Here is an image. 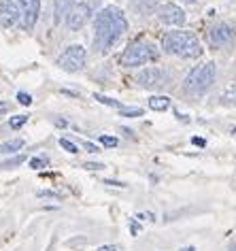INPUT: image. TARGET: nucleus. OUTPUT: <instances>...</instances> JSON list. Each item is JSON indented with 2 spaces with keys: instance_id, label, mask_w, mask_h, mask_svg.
Segmentation results:
<instances>
[{
  "instance_id": "obj_26",
  "label": "nucleus",
  "mask_w": 236,
  "mask_h": 251,
  "mask_svg": "<svg viewBox=\"0 0 236 251\" xmlns=\"http://www.w3.org/2000/svg\"><path fill=\"white\" fill-rule=\"evenodd\" d=\"M9 109H11V104H9V102H4V100H0V117H2Z\"/></svg>"
},
{
  "instance_id": "obj_35",
  "label": "nucleus",
  "mask_w": 236,
  "mask_h": 251,
  "mask_svg": "<svg viewBox=\"0 0 236 251\" xmlns=\"http://www.w3.org/2000/svg\"><path fill=\"white\" fill-rule=\"evenodd\" d=\"M232 134H234V136H236V128H232Z\"/></svg>"
},
{
  "instance_id": "obj_3",
  "label": "nucleus",
  "mask_w": 236,
  "mask_h": 251,
  "mask_svg": "<svg viewBox=\"0 0 236 251\" xmlns=\"http://www.w3.org/2000/svg\"><path fill=\"white\" fill-rule=\"evenodd\" d=\"M215 75H217V68H215L213 62H204V64L194 66L188 73L185 81H183L185 92H189V94H204L211 85H213Z\"/></svg>"
},
{
  "instance_id": "obj_29",
  "label": "nucleus",
  "mask_w": 236,
  "mask_h": 251,
  "mask_svg": "<svg viewBox=\"0 0 236 251\" xmlns=\"http://www.w3.org/2000/svg\"><path fill=\"white\" fill-rule=\"evenodd\" d=\"M39 196H43V198H58V194H53V192H39Z\"/></svg>"
},
{
  "instance_id": "obj_32",
  "label": "nucleus",
  "mask_w": 236,
  "mask_h": 251,
  "mask_svg": "<svg viewBox=\"0 0 236 251\" xmlns=\"http://www.w3.org/2000/svg\"><path fill=\"white\" fill-rule=\"evenodd\" d=\"M181 251H196V247H183Z\"/></svg>"
},
{
  "instance_id": "obj_21",
  "label": "nucleus",
  "mask_w": 236,
  "mask_h": 251,
  "mask_svg": "<svg viewBox=\"0 0 236 251\" xmlns=\"http://www.w3.org/2000/svg\"><path fill=\"white\" fill-rule=\"evenodd\" d=\"M47 158H32L30 160V168H34V171H41V168H45L47 166Z\"/></svg>"
},
{
  "instance_id": "obj_19",
  "label": "nucleus",
  "mask_w": 236,
  "mask_h": 251,
  "mask_svg": "<svg viewBox=\"0 0 236 251\" xmlns=\"http://www.w3.org/2000/svg\"><path fill=\"white\" fill-rule=\"evenodd\" d=\"M26 122H28V115H13L9 124H11V128H15V130H17V128H22V126L26 124Z\"/></svg>"
},
{
  "instance_id": "obj_4",
  "label": "nucleus",
  "mask_w": 236,
  "mask_h": 251,
  "mask_svg": "<svg viewBox=\"0 0 236 251\" xmlns=\"http://www.w3.org/2000/svg\"><path fill=\"white\" fill-rule=\"evenodd\" d=\"M158 49H155L153 43L149 41H134L132 45L126 47V51L121 53V64L128 66V68H134V66H142L147 62H153L158 60Z\"/></svg>"
},
{
  "instance_id": "obj_16",
  "label": "nucleus",
  "mask_w": 236,
  "mask_h": 251,
  "mask_svg": "<svg viewBox=\"0 0 236 251\" xmlns=\"http://www.w3.org/2000/svg\"><path fill=\"white\" fill-rule=\"evenodd\" d=\"M223 102H228V104H234V106H236V83H232L226 92H223Z\"/></svg>"
},
{
  "instance_id": "obj_18",
  "label": "nucleus",
  "mask_w": 236,
  "mask_h": 251,
  "mask_svg": "<svg viewBox=\"0 0 236 251\" xmlns=\"http://www.w3.org/2000/svg\"><path fill=\"white\" fill-rule=\"evenodd\" d=\"M28 158L26 155H15V158H9L7 162H2V168H15V166H20V164H24Z\"/></svg>"
},
{
  "instance_id": "obj_9",
  "label": "nucleus",
  "mask_w": 236,
  "mask_h": 251,
  "mask_svg": "<svg viewBox=\"0 0 236 251\" xmlns=\"http://www.w3.org/2000/svg\"><path fill=\"white\" fill-rule=\"evenodd\" d=\"M158 17L166 26H183L185 24V11L179 7V4H172V2L162 4V7L158 9Z\"/></svg>"
},
{
  "instance_id": "obj_33",
  "label": "nucleus",
  "mask_w": 236,
  "mask_h": 251,
  "mask_svg": "<svg viewBox=\"0 0 236 251\" xmlns=\"http://www.w3.org/2000/svg\"><path fill=\"white\" fill-rule=\"evenodd\" d=\"M230 251H236V243H232V245H230Z\"/></svg>"
},
{
  "instance_id": "obj_5",
  "label": "nucleus",
  "mask_w": 236,
  "mask_h": 251,
  "mask_svg": "<svg viewBox=\"0 0 236 251\" xmlns=\"http://www.w3.org/2000/svg\"><path fill=\"white\" fill-rule=\"evenodd\" d=\"M85 58H88V53H85V49L81 45H71L58 58V66L66 73H79L85 66Z\"/></svg>"
},
{
  "instance_id": "obj_10",
  "label": "nucleus",
  "mask_w": 236,
  "mask_h": 251,
  "mask_svg": "<svg viewBox=\"0 0 236 251\" xmlns=\"http://www.w3.org/2000/svg\"><path fill=\"white\" fill-rule=\"evenodd\" d=\"M17 22H22V9L20 2H13V0H0V24L4 28L15 26Z\"/></svg>"
},
{
  "instance_id": "obj_34",
  "label": "nucleus",
  "mask_w": 236,
  "mask_h": 251,
  "mask_svg": "<svg viewBox=\"0 0 236 251\" xmlns=\"http://www.w3.org/2000/svg\"><path fill=\"white\" fill-rule=\"evenodd\" d=\"M185 2H189V4H191V2H196V0H185Z\"/></svg>"
},
{
  "instance_id": "obj_13",
  "label": "nucleus",
  "mask_w": 236,
  "mask_h": 251,
  "mask_svg": "<svg viewBox=\"0 0 236 251\" xmlns=\"http://www.w3.org/2000/svg\"><path fill=\"white\" fill-rule=\"evenodd\" d=\"M170 106V98L168 96H153L149 98V109L153 111H166Z\"/></svg>"
},
{
  "instance_id": "obj_28",
  "label": "nucleus",
  "mask_w": 236,
  "mask_h": 251,
  "mask_svg": "<svg viewBox=\"0 0 236 251\" xmlns=\"http://www.w3.org/2000/svg\"><path fill=\"white\" fill-rule=\"evenodd\" d=\"M191 143H194V145H198V147H204V145H207V141H204V139H198V136H194V139H191Z\"/></svg>"
},
{
  "instance_id": "obj_24",
  "label": "nucleus",
  "mask_w": 236,
  "mask_h": 251,
  "mask_svg": "<svg viewBox=\"0 0 236 251\" xmlns=\"http://www.w3.org/2000/svg\"><path fill=\"white\" fill-rule=\"evenodd\" d=\"M88 171H100V168H104V164H100V162H88V164H83Z\"/></svg>"
},
{
  "instance_id": "obj_22",
  "label": "nucleus",
  "mask_w": 236,
  "mask_h": 251,
  "mask_svg": "<svg viewBox=\"0 0 236 251\" xmlns=\"http://www.w3.org/2000/svg\"><path fill=\"white\" fill-rule=\"evenodd\" d=\"M100 143H102V145H104V147H117V143H119V141H117V139H115V136L102 134V136H100Z\"/></svg>"
},
{
  "instance_id": "obj_20",
  "label": "nucleus",
  "mask_w": 236,
  "mask_h": 251,
  "mask_svg": "<svg viewBox=\"0 0 236 251\" xmlns=\"http://www.w3.org/2000/svg\"><path fill=\"white\" fill-rule=\"evenodd\" d=\"M60 147H62V149H66L68 153H77V151H79V147L74 145L72 141H68V139H60Z\"/></svg>"
},
{
  "instance_id": "obj_17",
  "label": "nucleus",
  "mask_w": 236,
  "mask_h": 251,
  "mask_svg": "<svg viewBox=\"0 0 236 251\" xmlns=\"http://www.w3.org/2000/svg\"><path fill=\"white\" fill-rule=\"evenodd\" d=\"M119 115H123V117H141L142 115V109H139V106H123V109H119Z\"/></svg>"
},
{
  "instance_id": "obj_7",
  "label": "nucleus",
  "mask_w": 236,
  "mask_h": 251,
  "mask_svg": "<svg viewBox=\"0 0 236 251\" xmlns=\"http://www.w3.org/2000/svg\"><path fill=\"white\" fill-rule=\"evenodd\" d=\"M207 39H209V43H211V47L213 49L230 45V43L234 41V28L230 26V24H226V22H219V24H215V26L209 28Z\"/></svg>"
},
{
  "instance_id": "obj_23",
  "label": "nucleus",
  "mask_w": 236,
  "mask_h": 251,
  "mask_svg": "<svg viewBox=\"0 0 236 251\" xmlns=\"http://www.w3.org/2000/svg\"><path fill=\"white\" fill-rule=\"evenodd\" d=\"M17 102L24 104V106H30V104H32V96L26 94V92H20V94H17Z\"/></svg>"
},
{
  "instance_id": "obj_12",
  "label": "nucleus",
  "mask_w": 236,
  "mask_h": 251,
  "mask_svg": "<svg viewBox=\"0 0 236 251\" xmlns=\"http://www.w3.org/2000/svg\"><path fill=\"white\" fill-rule=\"evenodd\" d=\"M74 4H77V0H55V22H62V17H68Z\"/></svg>"
},
{
  "instance_id": "obj_8",
  "label": "nucleus",
  "mask_w": 236,
  "mask_h": 251,
  "mask_svg": "<svg viewBox=\"0 0 236 251\" xmlns=\"http://www.w3.org/2000/svg\"><path fill=\"white\" fill-rule=\"evenodd\" d=\"M20 9H22V30H32L36 20L41 13V0H20Z\"/></svg>"
},
{
  "instance_id": "obj_31",
  "label": "nucleus",
  "mask_w": 236,
  "mask_h": 251,
  "mask_svg": "<svg viewBox=\"0 0 236 251\" xmlns=\"http://www.w3.org/2000/svg\"><path fill=\"white\" fill-rule=\"evenodd\" d=\"M98 251H117V245H104V247H100Z\"/></svg>"
},
{
  "instance_id": "obj_15",
  "label": "nucleus",
  "mask_w": 236,
  "mask_h": 251,
  "mask_svg": "<svg viewBox=\"0 0 236 251\" xmlns=\"http://www.w3.org/2000/svg\"><path fill=\"white\" fill-rule=\"evenodd\" d=\"M94 98L98 100V102L107 104V106H113V109H123V104H121V102H117V100L109 98V96H104V94H94Z\"/></svg>"
},
{
  "instance_id": "obj_6",
  "label": "nucleus",
  "mask_w": 236,
  "mask_h": 251,
  "mask_svg": "<svg viewBox=\"0 0 236 251\" xmlns=\"http://www.w3.org/2000/svg\"><path fill=\"white\" fill-rule=\"evenodd\" d=\"M136 83L145 90H160L168 83V73L162 71L158 66H151V68H145L136 75Z\"/></svg>"
},
{
  "instance_id": "obj_25",
  "label": "nucleus",
  "mask_w": 236,
  "mask_h": 251,
  "mask_svg": "<svg viewBox=\"0 0 236 251\" xmlns=\"http://www.w3.org/2000/svg\"><path fill=\"white\" fill-rule=\"evenodd\" d=\"M81 145H83L85 151H90V153H96V151H98V147L94 145V143H88V141H85V143H81Z\"/></svg>"
},
{
  "instance_id": "obj_27",
  "label": "nucleus",
  "mask_w": 236,
  "mask_h": 251,
  "mask_svg": "<svg viewBox=\"0 0 236 251\" xmlns=\"http://www.w3.org/2000/svg\"><path fill=\"white\" fill-rule=\"evenodd\" d=\"M130 230H132V234L136 236V234H139V230H141V226L136 224V222H130Z\"/></svg>"
},
{
  "instance_id": "obj_30",
  "label": "nucleus",
  "mask_w": 236,
  "mask_h": 251,
  "mask_svg": "<svg viewBox=\"0 0 236 251\" xmlns=\"http://www.w3.org/2000/svg\"><path fill=\"white\" fill-rule=\"evenodd\" d=\"M104 183H107V185H117V187H126V183H121V181H111V179H107Z\"/></svg>"
},
{
  "instance_id": "obj_1",
  "label": "nucleus",
  "mask_w": 236,
  "mask_h": 251,
  "mask_svg": "<svg viewBox=\"0 0 236 251\" xmlns=\"http://www.w3.org/2000/svg\"><path fill=\"white\" fill-rule=\"evenodd\" d=\"M128 30V20L119 7H104L94 20V49L98 53L109 51Z\"/></svg>"
},
{
  "instance_id": "obj_11",
  "label": "nucleus",
  "mask_w": 236,
  "mask_h": 251,
  "mask_svg": "<svg viewBox=\"0 0 236 251\" xmlns=\"http://www.w3.org/2000/svg\"><path fill=\"white\" fill-rule=\"evenodd\" d=\"M88 17H90V7L85 2H77L71 9V13H68L66 24H68V28H71V30H79V28L85 26Z\"/></svg>"
},
{
  "instance_id": "obj_14",
  "label": "nucleus",
  "mask_w": 236,
  "mask_h": 251,
  "mask_svg": "<svg viewBox=\"0 0 236 251\" xmlns=\"http://www.w3.org/2000/svg\"><path fill=\"white\" fill-rule=\"evenodd\" d=\"M24 147V141L22 139H13L9 143H4V145H0V153H15L17 149Z\"/></svg>"
},
{
  "instance_id": "obj_2",
  "label": "nucleus",
  "mask_w": 236,
  "mask_h": 251,
  "mask_svg": "<svg viewBox=\"0 0 236 251\" xmlns=\"http://www.w3.org/2000/svg\"><path fill=\"white\" fill-rule=\"evenodd\" d=\"M162 49L170 55L179 58H200L202 45L194 32H185V30H172L162 36Z\"/></svg>"
}]
</instances>
